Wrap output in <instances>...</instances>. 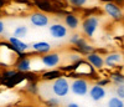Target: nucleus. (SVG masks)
Wrapping results in <instances>:
<instances>
[{"label":"nucleus","mask_w":124,"mask_h":107,"mask_svg":"<svg viewBox=\"0 0 124 107\" xmlns=\"http://www.w3.org/2000/svg\"><path fill=\"white\" fill-rule=\"evenodd\" d=\"M89 90V82L86 77H77L70 82V91L76 96H86Z\"/></svg>","instance_id":"1"},{"label":"nucleus","mask_w":124,"mask_h":107,"mask_svg":"<svg viewBox=\"0 0 124 107\" xmlns=\"http://www.w3.org/2000/svg\"><path fill=\"white\" fill-rule=\"evenodd\" d=\"M52 92L56 97H66L70 93V81L65 76H60L58 79L54 80L52 83Z\"/></svg>","instance_id":"2"},{"label":"nucleus","mask_w":124,"mask_h":107,"mask_svg":"<svg viewBox=\"0 0 124 107\" xmlns=\"http://www.w3.org/2000/svg\"><path fill=\"white\" fill-rule=\"evenodd\" d=\"M82 31L87 37H93L94 33L99 26V19L96 15H88L83 21H82Z\"/></svg>","instance_id":"3"},{"label":"nucleus","mask_w":124,"mask_h":107,"mask_svg":"<svg viewBox=\"0 0 124 107\" xmlns=\"http://www.w3.org/2000/svg\"><path fill=\"white\" fill-rule=\"evenodd\" d=\"M104 13L113 20L116 21H122L123 20V9L120 5L113 3V1H106L103 5Z\"/></svg>","instance_id":"4"},{"label":"nucleus","mask_w":124,"mask_h":107,"mask_svg":"<svg viewBox=\"0 0 124 107\" xmlns=\"http://www.w3.org/2000/svg\"><path fill=\"white\" fill-rule=\"evenodd\" d=\"M30 24L35 27H46L50 24V16L42 11H32L29 16Z\"/></svg>","instance_id":"5"},{"label":"nucleus","mask_w":124,"mask_h":107,"mask_svg":"<svg viewBox=\"0 0 124 107\" xmlns=\"http://www.w3.org/2000/svg\"><path fill=\"white\" fill-rule=\"evenodd\" d=\"M41 63L47 69H55L61 63V56L58 52H47L41 56Z\"/></svg>","instance_id":"6"},{"label":"nucleus","mask_w":124,"mask_h":107,"mask_svg":"<svg viewBox=\"0 0 124 107\" xmlns=\"http://www.w3.org/2000/svg\"><path fill=\"white\" fill-rule=\"evenodd\" d=\"M123 63V54L120 51H113L107 54L104 57V66L108 69H114L118 67Z\"/></svg>","instance_id":"7"},{"label":"nucleus","mask_w":124,"mask_h":107,"mask_svg":"<svg viewBox=\"0 0 124 107\" xmlns=\"http://www.w3.org/2000/svg\"><path fill=\"white\" fill-rule=\"evenodd\" d=\"M86 61L94 70H102L104 67V57H103L98 51H92L88 55H86Z\"/></svg>","instance_id":"8"},{"label":"nucleus","mask_w":124,"mask_h":107,"mask_svg":"<svg viewBox=\"0 0 124 107\" xmlns=\"http://www.w3.org/2000/svg\"><path fill=\"white\" fill-rule=\"evenodd\" d=\"M48 33L54 39H63L67 36L68 29L61 23H54L48 27Z\"/></svg>","instance_id":"9"},{"label":"nucleus","mask_w":124,"mask_h":107,"mask_svg":"<svg viewBox=\"0 0 124 107\" xmlns=\"http://www.w3.org/2000/svg\"><path fill=\"white\" fill-rule=\"evenodd\" d=\"M8 44L13 47V50L15 51V54L20 52H26L29 49H30V45L26 44L25 41H23L21 39H17V37H14V36H10L9 40H8Z\"/></svg>","instance_id":"10"},{"label":"nucleus","mask_w":124,"mask_h":107,"mask_svg":"<svg viewBox=\"0 0 124 107\" xmlns=\"http://www.w3.org/2000/svg\"><path fill=\"white\" fill-rule=\"evenodd\" d=\"M88 95L93 101L99 102L107 96V90L102 86H98V85H93V86L88 90Z\"/></svg>","instance_id":"11"},{"label":"nucleus","mask_w":124,"mask_h":107,"mask_svg":"<svg viewBox=\"0 0 124 107\" xmlns=\"http://www.w3.org/2000/svg\"><path fill=\"white\" fill-rule=\"evenodd\" d=\"M73 46L76 47L77 54H79V55H85V56L88 55L89 52H92V51H94V50H96L91 44H88L87 40H86L85 37H82V36H81V39L76 42Z\"/></svg>","instance_id":"12"},{"label":"nucleus","mask_w":124,"mask_h":107,"mask_svg":"<svg viewBox=\"0 0 124 107\" xmlns=\"http://www.w3.org/2000/svg\"><path fill=\"white\" fill-rule=\"evenodd\" d=\"M30 47L35 52L40 54V55L47 54V52L51 51V49H52L51 44H50V42H47V41H36V42H32Z\"/></svg>","instance_id":"13"},{"label":"nucleus","mask_w":124,"mask_h":107,"mask_svg":"<svg viewBox=\"0 0 124 107\" xmlns=\"http://www.w3.org/2000/svg\"><path fill=\"white\" fill-rule=\"evenodd\" d=\"M15 66H16V71L19 72H29L32 67V63H31V60L26 56V57H23V59H17L15 61Z\"/></svg>","instance_id":"14"},{"label":"nucleus","mask_w":124,"mask_h":107,"mask_svg":"<svg viewBox=\"0 0 124 107\" xmlns=\"http://www.w3.org/2000/svg\"><path fill=\"white\" fill-rule=\"evenodd\" d=\"M65 26L70 30H76L78 26H79V18L76 15V14H66L65 15Z\"/></svg>","instance_id":"15"},{"label":"nucleus","mask_w":124,"mask_h":107,"mask_svg":"<svg viewBox=\"0 0 124 107\" xmlns=\"http://www.w3.org/2000/svg\"><path fill=\"white\" fill-rule=\"evenodd\" d=\"M36 6L39 9V11L42 13H54L56 11V9L54 4L50 0H36Z\"/></svg>","instance_id":"16"},{"label":"nucleus","mask_w":124,"mask_h":107,"mask_svg":"<svg viewBox=\"0 0 124 107\" xmlns=\"http://www.w3.org/2000/svg\"><path fill=\"white\" fill-rule=\"evenodd\" d=\"M60 76H62V71L56 70V69H50L48 71H45V72H42V75H41V77H42L44 80H47V81L56 80Z\"/></svg>","instance_id":"17"},{"label":"nucleus","mask_w":124,"mask_h":107,"mask_svg":"<svg viewBox=\"0 0 124 107\" xmlns=\"http://www.w3.org/2000/svg\"><path fill=\"white\" fill-rule=\"evenodd\" d=\"M109 81L112 83H114L116 86H118V85H123L124 83V76L122 71H112L109 73Z\"/></svg>","instance_id":"18"},{"label":"nucleus","mask_w":124,"mask_h":107,"mask_svg":"<svg viewBox=\"0 0 124 107\" xmlns=\"http://www.w3.org/2000/svg\"><path fill=\"white\" fill-rule=\"evenodd\" d=\"M29 33V27L26 25H20L17 27H15L14 33H13V36L14 37H17V39H24Z\"/></svg>","instance_id":"19"},{"label":"nucleus","mask_w":124,"mask_h":107,"mask_svg":"<svg viewBox=\"0 0 124 107\" xmlns=\"http://www.w3.org/2000/svg\"><path fill=\"white\" fill-rule=\"evenodd\" d=\"M107 107H124V100L117 97V96H113L108 100Z\"/></svg>","instance_id":"20"},{"label":"nucleus","mask_w":124,"mask_h":107,"mask_svg":"<svg viewBox=\"0 0 124 107\" xmlns=\"http://www.w3.org/2000/svg\"><path fill=\"white\" fill-rule=\"evenodd\" d=\"M68 1V5H71V6H73V8H83V6H86L87 5V3H88V0H67Z\"/></svg>","instance_id":"21"},{"label":"nucleus","mask_w":124,"mask_h":107,"mask_svg":"<svg viewBox=\"0 0 124 107\" xmlns=\"http://www.w3.org/2000/svg\"><path fill=\"white\" fill-rule=\"evenodd\" d=\"M17 72H19V71H16V70H14V69H8V70H4V71H3V79L8 81V80H10V79H13Z\"/></svg>","instance_id":"22"},{"label":"nucleus","mask_w":124,"mask_h":107,"mask_svg":"<svg viewBox=\"0 0 124 107\" xmlns=\"http://www.w3.org/2000/svg\"><path fill=\"white\" fill-rule=\"evenodd\" d=\"M26 90L27 92H30L31 95H36L37 93V90H39V86H37V83L35 81H30L27 83V86H26Z\"/></svg>","instance_id":"23"},{"label":"nucleus","mask_w":124,"mask_h":107,"mask_svg":"<svg viewBox=\"0 0 124 107\" xmlns=\"http://www.w3.org/2000/svg\"><path fill=\"white\" fill-rule=\"evenodd\" d=\"M116 95H117V97L124 100V85H118L117 90H116Z\"/></svg>","instance_id":"24"},{"label":"nucleus","mask_w":124,"mask_h":107,"mask_svg":"<svg viewBox=\"0 0 124 107\" xmlns=\"http://www.w3.org/2000/svg\"><path fill=\"white\" fill-rule=\"evenodd\" d=\"M46 103H47V106L48 107H58L60 106V101L57 100V98H48L47 101H46Z\"/></svg>","instance_id":"25"},{"label":"nucleus","mask_w":124,"mask_h":107,"mask_svg":"<svg viewBox=\"0 0 124 107\" xmlns=\"http://www.w3.org/2000/svg\"><path fill=\"white\" fill-rule=\"evenodd\" d=\"M79 39H81V35H79V34H72V35L70 36V44L75 45Z\"/></svg>","instance_id":"26"},{"label":"nucleus","mask_w":124,"mask_h":107,"mask_svg":"<svg viewBox=\"0 0 124 107\" xmlns=\"http://www.w3.org/2000/svg\"><path fill=\"white\" fill-rule=\"evenodd\" d=\"M108 83H110L109 79H99V80L97 81V83H96V85H98V86H102V87H104V86H107Z\"/></svg>","instance_id":"27"},{"label":"nucleus","mask_w":124,"mask_h":107,"mask_svg":"<svg viewBox=\"0 0 124 107\" xmlns=\"http://www.w3.org/2000/svg\"><path fill=\"white\" fill-rule=\"evenodd\" d=\"M4 31H5V24H4V21L0 19V35H3Z\"/></svg>","instance_id":"28"},{"label":"nucleus","mask_w":124,"mask_h":107,"mask_svg":"<svg viewBox=\"0 0 124 107\" xmlns=\"http://www.w3.org/2000/svg\"><path fill=\"white\" fill-rule=\"evenodd\" d=\"M67 107H81L78 103H76V102H70L68 105H67Z\"/></svg>","instance_id":"29"},{"label":"nucleus","mask_w":124,"mask_h":107,"mask_svg":"<svg viewBox=\"0 0 124 107\" xmlns=\"http://www.w3.org/2000/svg\"><path fill=\"white\" fill-rule=\"evenodd\" d=\"M108 1H113V3H116V4L119 3V5H120V4L123 3V0H108Z\"/></svg>","instance_id":"30"},{"label":"nucleus","mask_w":124,"mask_h":107,"mask_svg":"<svg viewBox=\"0 0 124 107\" xmlns=\"http://www.w3.org/2000/svg\"><path fill=\"white\" fill-rule=\"evenodd\" d=\"M4 5H5V0H0V9H1Z\"/></svg>","instance_id":"31"},{"label":"nucleus","mask_w":124,"mask_h":107,"mask_svg":"<svg viewBox=\"0 0 124 107\" xmlns=\"http://www.w3.org/2000/svg\"><path fill=\"white\" fill-rule=\"evenodd\" d=\"M25 107H34V106H25Z\"/></svg>","instance_id":"32"},{"label":"nucleus","mask_w":124,"mask_h":107,"mask_svg":"<svg viewBox=\"0 0 124 107\" xmlns=\"http://www.w3.org/2000/svg\"><path fill=\"white\" fill-rule=\"evenodd\" d=\"M0 13H1V9H0Z\"/></svg>","instance_id":"33"}]
</instances>
